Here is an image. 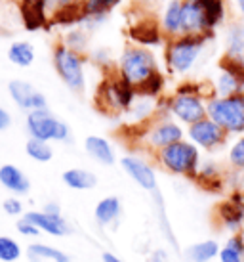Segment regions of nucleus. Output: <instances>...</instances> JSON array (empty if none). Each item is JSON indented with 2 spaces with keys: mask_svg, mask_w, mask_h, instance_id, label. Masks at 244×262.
<instances>
[{
  "mask_svg": "<svg viewBox=\"0 0 244 262\" xmlns=\"http://www.w3.org/2000/svg\"><path fill=\"white\" fill-rule=\"evenodd\" d=\"M215 40V33L206 35H178L166 38L162 46V63L168 75L172 77H187L199 66L202 54L210 42Z\"/></svg>",
  "mask_w": 244,
  "mask_h": 262,
  "instance_id": "1",
  "label": "nucleus"
},
{
  "mask_svg": "<svg viewBox=\"0 0 244 262\" xmlns=\"http://www.w3.org/2000/svg\"><path fill=\"white\" fill-rule=\"evenodd\" d=\"M166 84H168V73L160 69V71H157L153 77H149L141 86L137 88V96H145V98L158 100L160 96L166 94Z\"/></svg>",
  "mask_w": 244,
  "mask_h": 262,
  "instance_id": "33",
  "label": "nucleus"
},
{
  "mask_svg": "<svg viewBox=\"0 0 244 262\" xmlns=\"http://www.w3.org/2000/svg\"><path fill=\"white\" fill-rule=\"evenodd\" d=\"M206 102L208 100L199 94L172 92V94H168V111L174 121H178L187 128L206 117Z\"/></svg>",
  "mask_w": 244,
  "mask_h": 262,
  "instance_id": "11",
  "label": "nucleus"
},
{
  "mask_svg": "<svg viewBox=\"0 0 244 262\" xmlns=\"http://www.w3.org/2000/svg\"><path fill=\"white\" fill-rule=\"evenodd\" d=\"M118 165L124 170V174L128 176L132 182H136L143 191H147V193L158 191L157 168L149 159L136 155V153H128V155L118 159Z\"/></svg>",
  "mask_w": 244,
  "mask_h": 262,
  "instance_id": "12",
  "label": "nucleus"
},
{
  "mask_svg": "<svg viewBox=\"0 0 244 262\" xmlns=\"http://www.w3.org/2000/svg\"><path fill=\"white\" fill-rule=\"evenodd\" d=\"M181 6L183 0H166L164 6L160 8L158 23L166 38L181 35Z\"/></svg>",
  "mask_w": 244,
  "mask_h": 262,
  "instance_id": "25",
  "label": "nucleus"
},
{
  "mask_svg": "<svg viewBox=\"0 0 244 262\" xmlns=\"http://www.w3.org/2000/svg\"><path fill=\"white\" fill-rule=\"evenodd\" d=\"M217 262H244V232L227 235L219 249Z\"/></svg>",
  "mask_w": 244,
  "mask_h": 262,
  "instance_id": "31",
  "label": "nucleus"
},
{
  "mask_svg": "<svg viewBox=\"0 0 244 262\" xmlns=\"http://www.w3.org/2000/svg\"><path fill=\"white\" fill-rule=\"evenodd\" d=\"M8 96H10V100L14 102L15 107L25 111V113L48 107L46 96H44L35 84H31L29 80H23V79L10 80V82H8Z\"/></svg>",
  "mask_w": 244,
  "mask_h": 262,
  "instance_id": "15",
  "label": "nucleus"
},
{
  "mask_svg": "<svg viewBox=\"0 0 244 262\" xmlns=\"http://www.w3.org/2000/svg\"><path fill=\"white\" fill-rule=\"evenodd\" d=\"M204 15L206 31L217 33V31L227 25L229 17V0H197Z\"/></svg>",
  "mask_w": 244,
  "mask_h": 262,
  "instance_id": "22",
  "label": "nucleus"
},
{
  "mask_svg": "<svg viewBox=\"0 0 244 262\" xmlns=\"http://www.w3.org/2000/svg\"><path fill=\"white\" fill-rule=\"evenodd\" d=\"M25 130L29 138L50 142V144L52 142H58V144L72 142L71 126L61 121L58 115H54L50 107L25 113Z\"/></svg>",
  "mask_w": 244,
  "mask_h": 262,
  "instance_id": "8",
  "label": "nucleus"
},
{
  "mask_svg": "<svg viewBox=\"0 0 244 262\" xmlns=\"http://www.w3.org/2000/svg\"><path fill=\"white\" fill-rule=\"evenodd\" d=\"M157 71H160V63L151 48L128 42L116 58V75L136 90Z\"/></svg>",
  "mask_w": 244,
  "mask_h": 262,
  "instance_id": "2",
  "label": "nucleus"
},
{
  "mask_svg": "<svg viewBox=\"0 0 244 262\" xmlns=\"http://www.w3.org/2000/svg\"><path fill=\"white\" fill-rule=\"evenodd\" d=\"M84 151L93 163H97L101 167H113L118 157L111 140H107L105 136H97V134H90L84 138Z\"/></svg>",
  "mask_w": 244,
  "mask_h": 262,
  "instance_id": "21",
  "label": "nucleus"
},
{
  "mask_svg": "<svg viewBox=\"0 0 244 262\" xmlns=\"http://www.w3.org/2000/svg\"><path fill=\"white\" fill-rule=\"evenodd\" d=\"M214 216L219 230L227 232L229 235H233V233H242L244 232L242 191H233L227 199H223L222 203H217Z\"/></svg>",
  "mask_w": 244,
  "mask_h": 262,
  "instance_id": "13",
  "label": "nucleus"
},
{
  "mask_svg": "<svg viewBox=\"0 0 244 262\" xmlns=\"http://www.w3.org/2000/svg\"><path fill=\"white\" fill-rule=\"evenodd\" d=\"M185 138L193 142L201 151L215 153L229 146L231 136L223 130L217 123H214L210 117H204L201 121L193 123L185 128Z\"/></svg>",
  "mask_w": 244,
  "mask_h": 262,
  "instance_id": "9",
  "label": "nucleus"
},
{
  "mask_svg": "<svg viewBox=\"0 0 244 262\" xmlns=\"http://www.w3.org/2000/svg\"><path fill=\"white\" fill-rule=\"evenodd\" d=\"M14 123V119H12V113L4 107V105H0V132L8 130L10 126Z\"/></svg>",
  "mask_w": 244,
  "mask_h": 262,
  "instance_id": "41",
  "label": "nucleus"
},
{
  "mask_svg": "<svg viewBox=\"0 0 244 262\" xmlns=\"http://www.w3.org/2000/svg\"><path fill=\"white\" fill-rule=\"evenodd\" d=\"M19 23L25 31L50 29V8L48 0H17Z\"/></svg>",
  "mask_w": 244,
  "mask_h": 262,
  "instance_id": "16",
  "label": "nucleus"
},
{
  "mask_svg": "<svg viewBox=\"0 0 244 262\" xmlns=\"http://www.w3.org/2000/svg\"><path fill=\"white\" fill-rule=\"evenodd\" d=\"M206 117L217 123L231 138L244 134V92L212 96L206 102Z\"/></svg>",
  "mask_w": 244,
  "mask_h": 262,
  "instance_id": "7",
  "label": "nucleus"
},
{
  "mask_svg": "<svg viewBox=\"0 0 244 262\" xmlns=\"http://www.w3.org/2000/svg\"><path fill=\"white\" fill-rule=\"evenodd\" d=\"M153 159L164 172L194 180L202 163V151L187 138L176 142L153 155Z\"/></svg>",
  "mask_w": 244,
  "mask_h": 262,
  "instance_id": "3",
  "label": "nucleus"
},
{
  "mask_svg": "<svg viewBox=\"0 0 244 262\" xmlns=\"http://www.w3.org/2000/svg\"><path fill=\"white\" fill-rule=\"evenodd\" d=\"M151 195H153V201H155V214H157L158 230H160L162 237H164V241L170 245V247L176 249V251H180V243H178L176 235H174L172 222H170L168 214H166L164 197H162V193H160V191H155V193H151Z\"/></svg>",
  "mask_w": 244,
  "mask_h": 262,
  "instance_id": "29",
  "label": "nucleus"
},
{
  "mask_svg": "<svg viewBox=\"0 0 244 262\" xmlns=\"http://www.w3.org/2000/svg\"><path fill=\"white\" fill-rule=\"evenodd\" d=\"M0 186L6 189L10 195L25 197L31 193V180L21 168L14 163L0 165Z\"/></svg>",
  "mask_w": 244,
  "mask_h": 262,
  "instance_id": "20",
  "label": "nucleus"
},
{
  "mask_svg": "<svg viewBox=\"0 0 244 262\" xmlns=\"http://www.w3.org/2000/svg\"><path fill=\"white\" fill-rule=\"evenodd\" d=\"M225 170L223 167L214 159H202L201 163V168H199V172H197V178H194L193 182L197 186H201L202 189H206L210 193H219L223 191V188H227L225 186Z\"/></svg>",
  "mask_w": 244,
  "mask_h": 262,
  "instance_id": "19",
  "label": "nucleus"
},
{
  "mask_svg": "<svg viewBox=\"0 0 244 262\" xmlns=\"http://www.w3.org/2000/svg\"><path fill=\"white\" fill-rule=\"evenodd\" d=\"M120 4L122 0H84V17H97L107 21L111 12Z\"/></svg>",
  "mask_w": 244,
  "mask_h": 262,
  "instance_id": "35",
  "label": "nucleus"
},
{
  "mask_svg": "<svg viewBox=\"0 0 244 262\" xmlns=\"http://www.w3.org/2000/svg\"><path fill=\"white\" fill-rule=\"evenodd\" d=\"M61 182L72 191H90V189L97 186V176H95V172L88 170V168L72 167L63 170Z\"/></svg>",
  "mask_w": 244,
  "mask_h": 262,
  "instance_id": "27",
  "label": "nucleus"
},
{
  "mask_svg": "<svg viewBox=\"0 0 244 262\" xmlns=\"http://www.w3.org/2000/svg\"><path fill=\"white\" fill-rule=\"evenodd\" d=\"M6 56L12 66L19 67V69H27V67L35 63L36 59L35 44L31 42V40H14L8 46Z\"/></svg>",
  "mask_w": 244,
  "mask_h": 262,
  "instance_id": "28",
  "label": "nucleus"
},
{
  "mask_svg": "<svg viewBox=\"0 0 244 262\" xmlns=\"http://www.w3.org/2000/svg\"><path fill=\"white\" fill-rule=\"evenodd\" d=\"M2 211L6 212L8 216H12V219H21L23 214H25V203H23L21 197L17 195H10L6 197L4 201H2Z\"/></svg>",
  "mask_w": 244,
  "mask_h": 262,
  "instance_id": "38",
  "label": "nucleus"
},
{
  "mask_svg": "<svg viewBox=\"0 0 244 262\" xmlns=\"http://www.w3.org/2000/svg\"><path fill=\"white\" fill-rule=\"evenodd\" d=\"M137 90L130 86L128 82L115 73L103 75L101 82L95 90V110L101 111L103 115L115 117V115H126L132 103L136 102Z\"/></svg>",
  "mask_w": 244,
  "mask_h": 262,
  "instance_id": "4",
  "label": "nucleus"
},
{
  "mask_svg": "<svg viewBox=\"0 0 244 262\" xmlns=\"http://www.w3.org/2000/svg\"><path fill=\"white\" fill-rule=\"evenodd\" d=\"M27 220H31L33 224L40 230L42 233L50 235V237H67L72 233L71 222L65 219L63 214H48L42 209H33L23 214Z\"/></svg>",
  "mask_w": 244,
  "mask_h": 262,
  "instance_id": "17",
  "label": "nucleus"
},
{
  "mask_svg": "<svg viewBox=\"0 0 244 262\" xmlns=\"http://www.w3.org/2000/svg\"><path fill=\"white\" fill-rule=\"evenodd\" d=\"M149 262H172V256H170V253H168L166 247H157L151 251Z\"/></svg>",
  "mask_w": 244,
  "mask_h": 262,
  "instance_id": "40",
  "label": "nucleus"
},
{
  "mask_svg": "<svg viewBox=\"0 0 244 262\" xmlns=\"http://www.w3.org/2000/svg\"><path fill=\"white\" fill-rule=\"evenodd\" d=\"M42 211L48 212V214H63V212H61V205L56 203V201H48V203H44Z\"/></svg>",
  "mask_w": 244,
  "mask_h": 262,
  "instance_id": "42",
  "label": "nucleus"
},
{
  "mask_svg": "<svg viewBox=\"0 0 244 262\" xmlns=\"http://www.w3.org/2000/svg\"><path fill=\"white\" fill-rule=\"evenodd\" d=\"M61 44H65L69 50L77 52V54H82V56H88L90 54V42H92V35L88 33L86 29H82L80 25L77 27H71L61 33Z\"/></svg>",
  "mask_w": 244,
  "mask_h": 262,
  "instance_id": "30",
  "label": "nucleus"
},
{
  "mask_svg": "<svg viewBox=\"0 0 244 262\" xmlns=\"http://www.w3.org/2000/svg\"><path fill=\"white\" fill-rule=\"evenodd\" d=\"M15 230H17V233H21L23 237H29V239H33V241L38 239V237L42 235V232H40L31 220L25 219V216L15 220Z\"/></svg>",
  "mask_w": 244,
  "mask_h": 262,
  "instance_id": "39",
  "label": "nucleus"
},
{
  "mask_svg": "<svg viewBox=\"0 0 244 262\" xmlns=\"http://www.w3.org/2000/svg\"><path fill=\"white\" fill-rule=\"evenodd\" d=\"M86 61L88 56L69 50L61 42H56L52 48L54 71L65 84V88L71 90L72 94H84V90H86Z\"/></svg>",
  "mask_w": 244,
  "mask_h": 262,
  "instance_id": "5",
  "label": "nucleus"
},
{
  "mask_svg": "<svg viewBox=\"0 0 244 262\" xmlns=\"http://www.w3.org/2000/svg\"><path fill=\"white\" fill-rule=\"evenodd\" d=\"M25 256L29 262H72L71 255L65 253L63 249L54 247L44 241H31L25 247Z\"/></svg>",
  "mask_w": 244,
  "mask_h": 262,
  "instance_id": "24",
  "label": "nucleus"
},
{
  "mask_svg": "<svg viewBox=\"0 0 244 262\" xmlns=\"http://www.w3.org/2000/svg\"><path fill=\"white\" fill-rule=\"evenodd\" d=\"M227 165L229 168L235 170H244V134L242 136H235L227 146Z\"/></svg>",
  "mask_w": 244,
  "mask_h": 262,
  "instance_id": "37",
  "label": "nucleus"
},
{
  "mask_svg": "<svg viewBox=\"0 0 244 262\" xmlns=\"http://www.w3.org/2000/svg\"><path fill=\"white\" fill-rule=\"evenodd\" d=\"M122 219V201L118 195H105L93 207V220L101 230H116Z\"/></svg>",
  "mask_w": 244,
  "mask_h": 262,
  "instance_id": "18",
  "label": "nucleus"
},
{
  "mask_svg": "<svg viewBox=\"0 0 244 262\" xmlns=\"http://www.w3.org/2000/svg\"><path fill=\"white\" fill-rule=\"evenodd\" d=\"M25 255L21 243L12 235H0V262H17Z\"/></svg>",
  "mask_w": 244,
  "mask_h": 262,
  "instance_id": "36",
  "label": "nucleus"
},
{
  "mask_svg": "<svg viewBox=\"0 0 244 262\" xmlns=\"http://www.w3.org/2000/svg\"><path fill=\"white\" fill-rule=\"evenodd\" d=\"M233 2H235V8H237L238 15L244 19V0H233Z\"/></svg>",
  "mask_w": 244,
  "mask_h": 262,
  "instance_id": "44",
  "label": "nucleus"
},
{
  "mask_svg": "<svg viewBox=\"0 0 244 262\" xmlns=\"http://www.w3.org/2000/svg\"><path fill=\"white\" fill-rule=\"evenodd\" d=\"M101 262H126V260L120 258L118 255H115L113 251H103L101 253Z\"/></svg>",
  "mask_w": 244,
  "mask_h": 262,
  "instance_id": "43",
  "label": "nucleus"
},
{
  "mask_svg": "<svg viewBox=\"0 0 244 262\" xmlns=\"http://www.w3.org/2000/svg\"><path fill=\"white\" fill-rule=\"evenodd\" d=\"M25 155L35 163H50L54 159V147L50 142H42V140L36 138H27L25 142Z\"/></svg>",
  "mask_w": 244,
  "mask_h": 262,
  "instance_id": "34",
  "label": "nucleus"
},
{
  "mask_svg": "<svg viewBox=\"0 0 244 262\" xmlns=\"http://www.w3.org/2000/svg\"><path fill=\"white\" fill-rule=\"evenodd\" d=\"M126 37L130 44H137L143 48H162L166 42V37L157 15H143L137 17L136 21H132L126 29Z\"/></svg>",
  "mask_w": 244,
  "mask_h": 262,
  "instance_id": "14",
  "label": "nucleus"
},
{
  "mask_svg": "<svg viewBox=\"0 0 244 262\" xmlns=\"http://www.w3.org/2000/svg\"><path fill=\"white\" fill-rule=\"evenodd\" d=\"M204 15L197 0H183L181 6V35H206ZM217 35V33H215Z\"/></svg>",
  "mask_w": 244,
  "mask_h": 262,
  "instance_id": "23",
  "label": "nucleus"
},
{
  "mask_svg": "<svg viewBox=\"0 0 244 262\" xmlns=\"http://www.w3.org/2000/svg\"><path fill=\"white\" fill-rule=\"evenodd\" d=\"M227 56L244 58V23H233L225 33V52Z\"/></svg>",
  "mask_w": 244,
  "mask_h": 262,
  "instance_id": "32",
  "label": "nucleus"
},
{
  "mask_svg": "<svg viewBox=\"0 0 244 262\" xmlns=\"http://www.w3.org/2000/svg\"><path fill=\"white\" fill-rule=\"evenodd\" d=\"M136 128L139 130V134H137L139 146L151 157L160 149L185 138V126L178 121H174L172 117H155L149 123L136 126Z\"/></svg>",
  "mask_w": 244,
  "mask_h": 262,
  "instance_id": "6",
  "label": "nucleus"
},
{
  "mask_svg": "<svg viewBox=\"0 0 244 262\" xmlns=\"http://www.w3.org/2000/svg\"><path fill=\"white\" fill-rule=\"evenodd\" d=\"M215 96H231L244 92V58L223 54L217 63V75L212 80Z\"/></svg>",
  "mask_w": 244,
  "mask_h": 262,
  "instance_id": "10",
  "label": "nucleus"
},
{
  "mask_svg": "<svg viewBox=\"0 0 244 262\" xmlns=\"http://www.w3.org/2000/svg\"><path fill=\"white\" fill-rule=\"evenodd\" d=\"M219 249H222V243L214 237H208V239L194 241L191 245H187L181 251V256L185 258V262H214L217 260Z\"/></svg>",
  "mask_w": 244,
  "mask_h": 262,
  "instance_id": "26",
  "label": "nucleus"
}]
</instances>
